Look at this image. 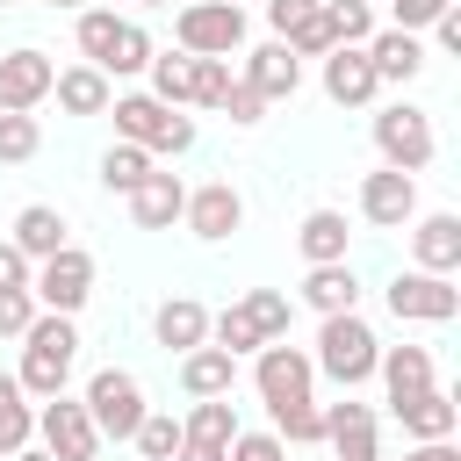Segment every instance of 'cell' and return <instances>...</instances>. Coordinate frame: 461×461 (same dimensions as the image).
<instances>
[{"instance_id":"4","label":"cell","mask_w":461,"mask_h":461,"mask_svg":"<svg viewBox=\"0 0 461 461\" xmlns=\"http://www.w3.org/2000/svg\"><path fill=\"white\" fill-rule=\"evenodd\" d=\"M173 36H180L187 58H230V50H245V7H230V0H187L173 14Z\"/></svg>"},{"instance_id":"41","label":"cell","mask_w":461,"mask_h":461,"mask_svg":"<svg viewBox=\"0 0 461 461\" xmlns=\"http://www.w3.org/2000/svg\"><path fill=\"white\" fill-rule=\"evenodd\" d=\"M223 115L252 130V122H267V94H259L252 79H230V94H223Z\"/></svg>"},{"instance_id":"6","label":"cell","mask_w":461,"mask_h":461,"mask_svg":"<svg viewBox=\"0 0 461 461\" xmlns=\"http://www.w3.org/2000/svg\"><path fill=\"white\" fill-rule=\"evenodd\" d=\"M375 151H382V166H396V173H425L432 166V115L425 108H411V101H396V108H382L375 115Z\"/></svg>"},{"instance_id":"16","label":"cell","mask_w":461,"mask_h":461,"mask_svg":"<svg viewBox=\"0 0 461 461\" xmlns=\"http://www.w3.org/2000/svg\"><path fill=\"white\" fill-rule=\"evenodd\" d=\"M180 209H187V187H180V173H144L137 187H130V216H137V230H173L180 223Z\"/></svg>"},{"instance_id":"11","label":"cell","mask_w":461,"mask_h":461,"mask_svg":"<svg viewBox=\"0 0 461 461\" xmlns=\"http://www.w3.org/2000/svg\"><path fill=\"white\" fill-rule=\"evenodd\" d=\"M360 216H367L375 230H403V223L418 216V180L396 173V166H375V173L360 180Z\"/></svg>"},{"instance_id":"27","label":"cell","mask_w":461,"mask_h":461,"mask_svg":"<svg viewBox=\"0 0 461 461\" xmlns=\"http://www.w3.org/2000/svg\"><path fill=\"white\" fill-rule=\"evenodd\" d=\"M267 418H274V439H281V447H324V411H317L310 396L267 403Z\"/></svg>"},{"instance_id":"47","label":"cell","mask_w":461,"mask_h":461,"mask_svg":"<svg viewBox=\"0 0 461 461\" xmlns=\"http://www.w3.org/2000/svg\"><path fill=\"white\" fill-rule=\"evenodd\" d=\"M310 7H317V0H267V22H274V36H288V29H295Z\"/></svg>"},{"instance_id":"38","label":"cell","mask_w":461,"mask_h":461,"mask_svg":"<svg viewBox=\"0 0 461 461\" xmlns=\"http://www.w3.org/2000/svg\"><path fill=\"white\" fill-rule=\"evenodd\" d=\"M130 439H137V454H144V461H173V454H180V418L144 411V425H137Z\"/></svg>"},{"instance_id":"1","label":"cell","mask_w":461,"mask_h":461,"mask_svg":"<svg viewBox=\"0 0 461 461\" xmlns=\"http://www.w3.org/2000/svg\"><path fill=\"white\" fill-rule=\"evenodd\" d=\"M72 360H79V331H72V317H58V310H36L29 317V331H22V367H14V382H22V396H58L65 382H72Z\"/></svg>"},{"instance_id":"31","label":"cell","mask_w":461,"mask_h":461,"mask_svg":"<svg viewBox=\"0 0 461 461\" xmlns=\"http://www.w3.org/2000/svg\"><path fill=\"white\" fill-rule=\"evenodd\" d=\"M144 65H151V36H144L137 22H122V29H115V43H108V58H101V72H108V79H122V72H144Z\"/></svg>"},{"instance_id":"50","label":"cell","mask_w":461,"mask_h":461,"mask_svg":"<svg viewBox=\"0 0 461 461\" xmlns=\"http://www.w3.org/2000/svg\"><path fill=\"white\" fill-rule=\"evenodd\" d=\"M173 461H223V447H209V439H187V432H180V454H173Z\"/></svg>"},{"instance_id":"18","label":"cell","mask_w":461,"mask_h":461,"mask_svg":"<svg viewBox=\"0 0 461 461\" xmlns=\"http://www.w3.org/2000/svg\"><path fill=\"white\" fill-rule=\"evenodd\" d=\"M238 79H252V86H259L267 101H288V94L303 86V58H295V50H288V43L274 36V43H259V50L245 58V72H238Z\"/></svg>"},{"instance_id":"13","label":"cell","mask_w":461,"mask_h":461,"mask_svg":"<svg viewBox=\"0 0 461 461\" xmlns=\"http://www.w3.org/2000/svg\"><path fill=\"white\" fill-rule=\"evenodd\" d=\"M50 79H58V65H50L43 50H29V43L7 50V58H0V108H22V115H29L36 101H50Z\"/></svg>"},{"instance_id":"55","label":"cell","mask_w":461,"mask_h":461,"mask_svg":"<svg viewBox=\"0 0 461 461\" xmlns=\"http://www.w3.org/2000/svg\"><path fill=\"white\" fill-rule=\"evenodd\" d=\"M0 461H7V454H0Z\"/></svg>"},{"instance_id":"15","label":"cell","mask_w":461,"mask_h":461,"mask_svg":"<svg viewBox=\"0 0 461 461\" xmlns=\"http://www.w3.org/2000/svg\"><path fill=\"white\" fill-rule=\"evenodd\" d=\"M375 86H382V79H375V65H367L360 43H331V50H324V94H331L339 108H367Z\"/></svg>"},{"instance_id":"7","label":"cell","mask_w":461,"mask_h":461,"mask_svg":"<svg viewBox=\"0 0 461 461\" xmlns=\"http://www.w3.org/2000/svg\"><path fill=\"white\" fill-rule=\"evenodd\" d=\"M29 295H36V310H58V317H72V310L94 295V259H86L79 245H58L50 259H36V274H29Z\"/></svg>"},{"instance_id":"34","label":"cell","mask_w":461,"mask_h":461,"mask_svg":"<svg viewBox=\"0 0 461 461\" xmlns=\"http://www.w3.org/2000/svg\"><path fill=\"white\" fill-rule=\"evenodd\" d=\"M252 324H259V339H288V317H295V303L281 295V288H252L245 303H238Z\"/></svg>"},{"instance_id":"32","label":"cell","mask_w":461,"mask_h":461,"mask_svg":"<svg viewBox=\"0 0 461 461\" xmlns=\"http://www.w3.org/2000/svg\"><path fill=\"white\" fill-rule=\"evenodd\" d=\"M187 65H194L187 50H180V58H173V50H166V58L151 50V65H144V72H151V101H166V108H187Z\"/></svg>"},{"instance_id":"42","label":"cell","mask_w":461,"mask_h":461,"mask_svg":"<svg viewBox=\"0 0 461 461\" xmlns=\"http://www.w3.org/2000/svg\"><path fill=\"white\" fill-rule=\"evenodd\" d=\"M324 447H331V461H382V447H375V425H353V432H331Z\"/></svg>"},{"instance_id":"52","label":"cell","mask_w":461,"mask_h":461,"mask_svg":"<svg viewBox=\"0 0 461 461\" xmlns=\"http://www.w3.org/2000/svg\"><path fill=\"white\" fill-rule=\"evenodd\" d=\"M50 7H86V0H50Z\"/></svg>"},{"instance_id":"12","label":"cell","mask_w":461,"mask_h":461,"mask_svg":"<svg viewBox=\"0 0 461 461\" xmlns=\"http://www.w3.org/2000/svg\"><path fill=\"white\" fill-rule=\"evenodd\" d=\"M180 223L202 238V245H223L238 223H245V194L230 187V180H209V187H187V209H180Z\"/></svg>"},{"instance_id":"22","label":"cell","mask_w":461,"mask_h":461,"mask_svg":"<svg viewBox=\"0 0 461 461\" xmlns=\"http://www.w3.org/2000/svg\"><path fill=\"white\" fill-rule=\"evenodd\" d=\"M454 418H461V411H454V396H447L439 382L396 403V425H403L411 439H454Z\"/></svg>"},{"instance_id":"10","label":"cell","mask_w":461,"mask_h":461,"mask_svg":"<svg viewBox=\"0 0 461 461\" xmlns=\"http://www.w3.org/2000/svg\"><path fill=\"white\" fill-rule=\"evenodd\" d=\"M252 382H259V403H295V396H310L317 367H310V353H303V346L267 339V346H259V360H252Z\"/></svg>"},{"instance_id":"28","label":"cell","mask_w":461,"mask_h":461,"mask_svg":"<svg viewBox=\"0 0 461 461\" xmlns=\"http://www.w3.org/2000/svg\"><path fill=\"white\" fill-rule=\"evenodd\" d=\"M180 432H187V439H209V447L230 454V439H238V403H230V396H194V411H187Z\"/></svg>"},{"instance_id":"40","label":"cell","mask_w":461,"mask_h":461,"mask_svg":"<svg viewBox=\"0 0 461 461\" xmlns=\"http://www.w3.org/2000/svg\"><path fill=\"white\" fill-rule=\"evenodd\" d=\"M281 43H288L295 58H324V50H331V22H324V0H317V7H310V14H303L288 36H281Z\"/></svg>"},{"instance_id":"57","label":"cell","mask_w":461,"mask_h":461,"mask_svg":"<svg viewBox=\"0 0 461 461\" xmlns=\"http://www.w3.org/2000/svg\"><path fill=\"white\" fill-rule=\"evenodd\" d=\"M230 7H238V0H230Z\"/></svg>"},{"instance_id":"56","label":"cell","mask_w":461,"mask_h":461,"mask_svg":"<svg viewBox=\"0 0 461 461\" xmlns=\"http://www.w3.org/2000/svg\"><path fill=\"white\" fill-rule=\"evenodd\" d=\"M281 461H288V454H281Z\"/></svg>"},{"instance_id":"37","label":"cell","mask_w":461,"mask_h":461,"mask_svg":"<svg viewBox=\"0 0 461 461\" xmlns=\"http://www.w3.org/2000/svg\"><path fill=\"white\" fill-rule=\"evenodd\" d=\"M209 339H216V346H223L230 360H238V353H259V346H267V339H259V324H252V317H245L238 303H230L223 317H209Z\"/></svg>"},{"instance_id":"48","label":"cell","mask_w":461,"mask_h":461,"mask_svg":"<svg viewBox=\"0 0 461 461\" xmlns=\"http://www.w3.org/2000/svg\"><path fill=\"white\" fill-rule=\"evenodd\" d=\"M432 43H439V50H461V0H454V7L432 22Z\"/></svg>"},{"instance_id":"9","label":"cell","mask_w":461,"mask_h":461,"mask_svg":"<svg viewBox=\"0 0 461 461\" xmlns=\"http://www.w3.org/2000/svg\"><path fill=\"white\" fill-rule=\"evenodd\" d=\"M454 310H461V288H454L447 274L411 267V274H396V281H389V317H411V324H447Z\"/></svg>"},{"instance_id":"44","label":"cell","mask_w":461,"mask_h":461,"mask_svg":"<svg viewBox=\"0 0 461 461\" xmlns=\"http://www.w3.org/2000/svg\"><path fill=\"white\" fill-rule=\"evenodd\" d=\"M281 454H288V447H281V439H274V432H238V439H230V454H223V461H281Z\"/></svg>"},{"instance_id":"5","label":"cell","mask_w":461,"mask_h":461,"mask_svg":"<svg viewBox=\"0 0 461 461\" xmlns=\"http://www.w3.org/2000/svg\"><path fill=\"white\" fill-rule=\"evenodd\" d=\"M79 403H86V418H94L101 439H130V432L144 425V411H151V403H144V382H137L130 367H101Z\"/></svg>"},{"instance_id":"8","label":"cell","mask_w":461,"mask_h":461,"mask_svg":"<svg viewBox=\"0 0 461 461\" xmlns=\"http://www.w3.org/2000/svg\"><path fill=\"white\" fill-rule=\"evenodd\" d=\"M36 432H43V454L50 461H101V432H94V418H86V403L79 396H43V411H36Z\"/></svg>"},{"instance_id":"2","label":"cell","mask_w":461,"mask_h":461,"mask_svg":"<svg viewBox=\"0 0 461 461\" xmlns=\"http://www.w3.org/2000/svg\"><path fill=\"white\" fill-rule=\"evenodd\" d=\"M375 353H382L375 324H367L360 310H331V317H324V331H317L310 367H317V375H331L339 389H360V382L375 375Z\"/></svg>"},{"instance_id":"29","label":"cell","mask_w":461,"mask_h":461,"mask_svg":"<svg viewBox=\"0 0 461 461\" xmlns=\"http://www.w3.org/2000/svg\"><path fill=\"white\" fill-rule=\"evenodd\" d=\"M29 439H36V411H29L22 382L0 375V454H14V447H29Z\"/></svg>"},{"instance_id":"24","label":"cell","mask_w":461,"mask_h":461,"mask_svg":"<svg viewBox=\"0 0 461 461\" xmlns=\"http://www.w3.org/2000/svg\"><path fill=\"white\" fill-rule=\"evenodd\" d=\"M303 303H310L317 317H331V310H353V303H360V281H353V267H346V259H331V267H310V274H303Z\"/></svg>"},{"instance_id":"21","label":"cell","mask_w":461,"mask_h":461,"mask_svg":"<svg viewBox=\"0 0 461 461\" xmlns=\"http://www.w3.org/2000/svg\"><path fill=\"white\" fill-rule=\"evenodd\" d=\"M230 382H238V360H230L223 346L202 339V346L180 353V389H187V396H230Z\"/></svg>"},{"instance_id":"39","label":"cell","mask_w":461,"mask_h":461,"mask_svg":"<svg viewBox=\"0 0 461 461\" xmlns=\"http://www.w3.org/2000/svg\"><path fill=\"white\" fill-rule=\"evenodd\" d=\"M115 29H122V14H115V7H79V50H86V65H101V58H108Z\"/></svg>"},{"instance_id":"23","label":"cell","mask_w":461,"mask_h":461,"mask_svg":"<svg viewBox=\"0 0 461 461\" xmlns=\"http://www.w3.org/2000/svg\"><path fill=\"white\" fill-rule=\"evenodd\" d=\"M50 94H58V108H65V115H108V101H115L101 65H72V72H58V79H50Z\"/></svg>"},{"instance_id":"51","label":"cell","mask_w":461,"mask_h":461,"mask_svg":"<svg viewBox=\"0 0 461 461\" xmlns=\"http://www.w3.org/2000/svg\"><path fill=\"white\" fill-rule=\"evenodd\" d=\"M7 461H50V454H43V447H14Z\"/></svg>"},{"instance_id":"54","label":"cell","mask_w":461,"mask_h":461,"mask_svg":"<svg viewBox=\"0 0 461 461\" xmlns=\"http://www.w3.org/2000/svg\"><path fill=\"white\" fill-rule=\"evenodd\" d=\"M0 7H14V0H0Z\"/></svg>"},{"instance_id":"30","label":"cell","mask_w":461,"mask_h":461,"mask_svg":"<svg viewBox=\"0 0 461 461\" xmlns=\"http://www.w3.org/2000/svg\"><path fill=\"white\" fill-rule=\"evenodd\" d=\"M144 173H151V151H144V144H108V151H101V187L130 194Z\"/></svg>"},{"instance_id":"36","label":"cell","mask_w":461,"mask_h":461,"mask_svg":"<svg viewBox=\"0 0 461 461\" xmlns=\"http://www.w3.org/2000/svg\"><path fill=\"white\" fill-rule=\"evenodd\" d=\"M324 22H331V43H367L375 36V7L367 0H324Z\"/></svg>"},{"instance_id":"53","label":"cell","mask_w":461,"mask_h":461,"mask_svg":"<svg viewBox=\"0 0 461 461\" xmlns=\"http://www.w3.org/2000/svg\"><path fill=\"white\" fill-rule=\"evenodd\" d=\"M144 7H166V0H144Z\"/></svg>"},{"instance_id":"19","label":"cell","mask_w":461,"mask_h":461,"mask_svg":"<svg viewBox=\"0 0 461 461\" xmlns=\"http://www.w3.org/2000/svg\"><path fill=\"white\" fill-rule=\"evenodd\" d=\"M151 339H158L166 353H187V346L209 339V310H202L194 295H166V303L151 310Z\"/></svg>"},{"instance_id":"33","label":"cell","mask_w":461,"mask_h":461,"mask_svg":"<svg viewBox=\"0 0 461 461\" xmlns=\"http://www.w3.org/2000/svg\"><path fill=\"white\" fill-rule=\"evenodd\" d=\"M223 94H230V58H194L187 65V101L194 108H223Z\"/></svg>"},{"instance_id":"25","label":"cell","mask_w":461,"mask_h":461,"mask_svg":"<svg viewBox=\"0 0 461 461\" xmlns=\"http://www.w3.org/2000/svg\"><path fill=\"white\" fill-rule=\"evenodd\" d=\"M346 238H353V230H346V216H339V209H310V216H303V230H295V245H303V259H310V267L346 259Z\"/></svg>"},{"instance_id":"45","label":"cell","mask_w":461,"mask_h":461,"mask_svg":"<svg viewBox=\"0 0 461 461\" xmlns=\"http://www.w3.org/2000/svg\"><path fill=\"white\" fill-rule=\"evenodd\" d=\"M29 274H36V259L14 238H0V288H29Z\"/></svg>"},{"instance_id":"14","label":"cell","mask_w":461,"mask_h":461,"mask_svg":"<svg viewBox=\"0 0 461 461\" xmlns=\"http://www.w3.org/2000/svg\"><path fill=\"white\" fill-rule=\"evenodd\" d=\"M360 50H367V65H375L382 86H411V79L425 72V43H418V29H375Z\"/></svg>"},{"instance_id":"20","label":"cell","mask_w":461,"mask_h":461,"mask_svg":"<svg viewBox=\"0 0 461 461\" xmlns=\"http://www.w3.org/2000/svg\"><path fill=\"white\" fill-rule=\"evenodd\" d=\"M375 375H382V389H389V411H396L403 396L432 389V353H425V346H382V353H375Z\"/></svg>"},{"instance_id":"35","label":"cell","mask_w":461,"mask_h":461,"mask_svg":"<svg viewBox=\"0 0 461 461\" xmlns=\"http://www.w3.org/2000/svg\"><path fill=\"white\" fill-rule=\"evenodd\" d=\"M36 144H43L36 115H22V108H0V166H22V158H36Z\"/></svg>"},{"instance_id":"49","label":"cell","mask_w":461,"mask_h":461,"mask_svg":"<svg viewBox=\"0 0 461 461\" xmlns=\"http://www.w3.org/2000/svg\"><path fill=\"white\" fill-rule=\"evenodd\" d=\"M403 461H461V454H454V439H418Z\"/></svg>"},{"instance_id":"46","label":"cell","mask_w":461,"mask_h":461,"mask_svg":"<svg viewBox=\"0 0 461 461\" xmlns=\"http://www.w3.org/2000/svg\"><path fill=\"white\" fill-rule=\"evenodd\" d=\"M389 7H396V29H432L454 0H389Z\"/></svg>"},{"instance_id":"43","label":"cell","mask_w":461,"mask_h":461,"mask_svg":"<svg viewBox=\"0 0 461 461\" xmlns=\"http://www.w3.org/2000/svg\"><path fill=\"white\" fill-rule=\"evenodd\" d=\"M29 317H36V295L29 288H0V339H22Z\"/></svg>"},{"instance_id":"17","label":"cell","mask_w":461,"mask_h":461,"mask_svg":"<svg viewBox=\"0 0 461 461\" xmlns=\"http://www.w3.org/2000/svg\"><path fill=\"white\" fill-rule=\"evenodd\" d=\"M411 252H418L425 274H454V267H461V216H454V209L411 216Z\"/></svg>"},{"instance_id":"26","label":"cell","mask_w":461,"mask_h":461,"mask_svg":"<svg viewBox=\"0 0 461 461\" xmlns=\"http://www.w3.org/2000/svg\"><path fill=\"white\" fill-rule=\"evenodd\" d=\"M14 245H22L29 259H50V252L72 245V238H65V216H58L50 202H29V209L14 216Z\"/></svg>"},{"instance_id":"3","label":"cell","mask_w":461,"mask_h":461,"mask_svg":"<svg viewBox=\"0 0 461 461\" xmlns=\"http://www.w3.org/2000/svg\"><path fill=\"white\" fill-rule=\"evenodd\" d=\"M108 108H115V137H122V144H144L151 158H180V151L194 144V122H187L180 108L151 101V94H122V101H108Z\"/></svg>"}]
</instances>
